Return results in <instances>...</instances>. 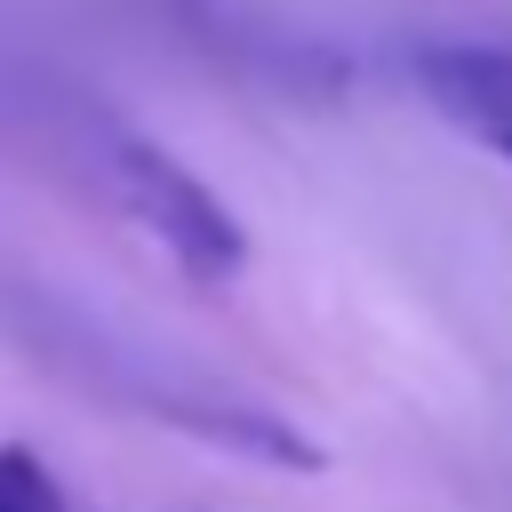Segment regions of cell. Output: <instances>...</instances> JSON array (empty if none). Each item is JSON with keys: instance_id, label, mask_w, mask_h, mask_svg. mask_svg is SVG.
I'll use <instances>...</instances> for the list:
<instances>
[{"instance_id": "2", "label": "cell", "mask_w": 512, "mask_h": 512, "mask_svg": "<svg viewBox=\"0 0 512 512\" xmlns=\"http://www.w3.org/2000/svg\"><path fill=\"white\" fill-rule=\"evenodd\" d=\"M408 80L416 96L456 128L472 136L480 152H496L512 168V48H480V40H424L408 56Z\"/></svg>"}, {"instance_id": "1", "label": "cell", "mask_w": 512, "mask_h": 512, "mask_svg": "<svg viewBox=\"0 0 512 512\" xmlns=\"http://www.w3.org/2000/svg\"><path fill=\"white\" fill-rule=\"evenodd\" d=\"M112 200L144 224V240L192 280V288H232L248 272V224L152 136H112L104 144Z\"/></svg>"}, {"instance_id": "3", "label": "cell", "mask_w": 512, "mask_h": 512, "mask_svg": "<svg viewBox=\"0 0 512 512\" xmlns=\"http://www.w3.org/2000/svg\"><path fill=\"white\" fill-rule=\"evenodd\" d=\"M0 512H72L64 480H56L48 456L24 448V440H0Z\"/></svg>"}]
</instances>
